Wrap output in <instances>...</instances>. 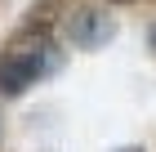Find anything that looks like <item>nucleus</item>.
<instances>
[{
  "mask_svg": "<svg viewBox=\"0 0 156 152\" xmlns=\"http://www.w3.org/2000/svg\"><path fill=\"white\" fill-rule=\"evenodd\" d=\"M49 72V45H18L0 58V94H23L27 85H36L40 76Z\"/></svg>",
  "mask_w": 156,
  "mask_h": 152,
  "instance_id": "1",
  "label": "nucleus"
},
{
  "mask_svg": "<svg viewBox=\"0 0 156 152\" xmlns=\"http://www.w3.org/2000/svg\"><path fill=\"white\" fill-rule=\"evenodd\" d=\"M112 36H116V23H112L103 9L80 5V9L67 13V40H72L76 49H98V45H107Z\"/></svg>",
  "mask_w": 156,
  "mask_h": 152,
  "instance_id": "2",
  "label": "nucleus"
},
{
  "mask_svg": "<svg viewBox=\"0 0 156 152\" xmlns=\"http://www.w3.org/2000/svg\"><path fill=\"white\" fill-rule=\"evenodd\" d=\"M147 40H152V49H156V23H152V32H147Z\"/></svg>",
  "mask_w": 156,
  "mask_h": 152,
  "instance_id": "3",
  "label": "nucleus"
},
{
  "mask_svg": "<svg viewBox=\"0 0 156 152\" xmlns=\"http://www.w3.org/2000/svg\"><path fill=\"white\" fill-rule=\"evenodd\" d=\"M125 152H143V148H125Z\"/></svg>",
  "mask_w": 156,
  "mask_h": 152,
  "instance_id": "4",
  "label": "nucleus"
},
{
  "mask_svg": "<svg viewBox=\"0 0 156 152\" xmlns=\"http://www.w3.org/2000/svg\"><path fill=\"white\" fill-rule=\"evenodd\" d=\"M120 5H125V0H120Z\"/></svg>",
  "mask_w": 156,
  "mask_h": 152,
  "instance_id": "5",
  "label": "nucleus"
}]
</instances>
